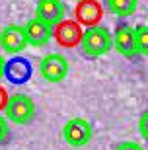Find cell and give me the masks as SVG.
<instances>
[{
	"label": "cell",
	"mask_w": 148,
	"mask_h": 150,
	"mask_svg": "<svg viewBox=\"0 0 148 150\" xmlns=\"http://www.w3.org/2000/svg\"><path fill=\"white\" fill-rule=\"evenodd\" d=\"M29 45L28 35H25V28L18 25V23H10L0 31V47L8 55H18L22 53Z\"/></svg>",
	"instance_id": "cell-6"
},
{
	"label": "cell",
	"mask_w": 148,
	"mask_h": 150,
	"mask_svg": "<svg viewBox=\"0 0 148 150\" xmlns=\"http://www.w3.org/2000/svg\"><path fill=\"white\" fill-rule=\"evenodd\" d=\"M93 137V129L92 123L84 117H72L64 123L62 127V139L68 146H74V148H82L92 140Z\"/></svg>",
	"instance_id": "cell-3"
},
{
	"label": "cell",
	"mask_w": 148,
	"mask_h": 150,
	"mask_svg": "<svg viewBox=\"0 0 148 150\" xmlns=\"http://www.w3.org/2000/svg\"><path fill=\"white\" fill-rule=\"evenodd\" d=\"M138 133H140L142 140L148 146V109L142 111V115H140V119H138Z\"/></svg>",
	"instance_id": "cell-15"
},
{
	"label": "cell",
	"mask_w": 148,
	"mask_h": 150,
	"mask_svg": "<svg viewBox=\"0 0 148 150\" xmlns=\"http://www.w3.org/2000/svg\"><path fill=\"white\" fill-rule=\"evenodd\" d=\"M113 47L117 49L121 57L129 61H137L138 57V47H137V37H135V28L127 22H119L113 29Z\"/></svg>",
	"instance_id": "cell-4"
},
{
	"label": "cell",
	"mask_w": 148,
	"mask_h": 150,
	"mask_svg": "<svg viewBox=\"0 0 148 150\" xmlns=\"http://www.w3.org/2000/svg\"><path fill=\"white\" fill-rule=\"evenodd\" d=\"M74 2H76V4H78V2H82V0H74Z\"/></svg>",
	"instance_id": "cell-19"
},
{
	"label": "cell",
	"mask_w": 148,
	"mask_h": 150,
	"mask_svg": "<svg viewBox=\"0 0 148 150\" xmlns=\"http://www.w3.org/2000/svg\"><path fill=\"white\" fill-rule=\"evenodd\" d=\"M78 47H80L84 57H88V59H99V57L107 55L113 49V33L105 25H101V23L90 25V28L84 29Z\"/></svg>",
	"instance_id": "cell-1"
},
{
	"label": "cell",
	"mask_w": 148,
	"mask_h": 150,
	"mask_svg": "<svg viewBox=\"0 0 148 150\" xmlns=\"http://www.w3.org/2000/svg\"><path fill=\"white\" fill-rule=\"evenodd\" d=\"M66 14V6L62 4V0H37L35 6V18L47 22L49 25H59Z\"/></svg>",
	"instance_id": "cell-9"
},
{
	"label": "cell",
	"mask_w": 148,
	"mask_h": 150,
	"mask_svg": "<svg viewBox=\"0 0 148 150\" xmlns=\"http://www.w3.org/2000/svg\"><path fill=\"white\" fill-rule=\"evenodd\" d=\"M12 140V129L8 125V119L0 115V146H6Z\"/></svg>",
	"instance_id": "cell-14"
},
{
	"label": "cell",
	"mask_w": 148,
	"mask_h": 150,
	"mask_svg": "<svg viewBox=\"0 0 148 150\" xmlns=\"http://www.w3.org/2000/svg\"><path fill=\"white\" fill-rule=\"evenodd\" d=\"M6 101H8V94H6V90L0 86V109L6 107Z\"/></svg>",
	"instance_id": "cell-17"
},
{
	"label": "cell",
	"mask_w": 148,
	"mask_h": 150,
	"mask_svg": "<svg viewBox=\"0 0 148 150\" xmlns=\"http://www.w3.org/2000/svg\"><path fill=\"white\" fill-rule=\"evenodd\" d=\"M4 70H6V59L0 55V78H4Z\"/></svg>",
	"instance_id": "cell-18"
},
{
	"label": "cell",
	"mask_w": 148,
	"mask_h": 150,
	"mask_svg": "<svg viewBox=\"0 0 148 150\" xmlns=\"http://www.w3.org/2000/svg\"><path fill=\"white\" fill-rule=\"evenodd\" d=\"M35 101L29 98L28 94H12L8 96V101H6L4 107V117L8 121L16 123V125H28L35 119Z\"/></svg>",
	"instance_id": "cell-2"
},
{
	"label": "cell",
	"mask_w": 148,
	"mask_h": 150,
	"mask_svg": "<svg viewBox=\"0 0 148 150\" xmlns=\"http://www.w3.org/2000/svg\"><path fill=\"white\" fill-rule=\"evenodd\" d=\"M68 70H70L68 59L60 53H49L39 62V74L43 76V80H47L51 84L62 82L68 76Z\"/></svg>",
	"instance_id": "cell-5"
},
{
	"label": "cell",
	"mask_w": 148,
	"mask_h": 150,
	"mask_svg": "<svg viewBox=\"0 0 148 150\" xmlns=\"http://www.w3.org/2000/svg\"><path fill=\"white\" fill-rule=\"evenodd\" d=\"M31 62L23 57H12L10 61H6V70L4 78L14 86H22L31 78Z\"/></svg>",
	"instance_id": "cell-10"
},
{
	"label": "cell",
	"mask_w": 148,
	"mask_h": 150,
	"mask_svg": "<svg viewBox=\"0 0 148 150\" xmlns=\"http://www.w3.org/2000/svg\"><path fill=\"white\" fill-rule=\"evenodd\" d=\"M135 37H137V47H138V55L148 57V25H137L135 28Z\"/></svg>",
	"instance_id": "cell-13"
},
{
	"label": "cell",
	"mask_w": 148,
	"mask_h": 150,
	"mask_svg": "<svg viewBox=\"0 0 148 150\" xmlns=\"http://www.w3.org/2000/svg\"><path fill=\"white\" fill-rule=\"evenodd\" d=\"M23 28H25V35H28V41L31 47H45L55 37V28L39 18H31Z\"/></svg>",
	"instance_id": "cell-7"
},
{
	"label": "cell",
	"mask_w": 148,
	"mask_h": 150,
	"mask_svg": "<svg viewBox=\"0 0 148 150\" xmlns=\"http://www.w3.org/2000/svg\"><path fill=\"white\" fill-rule=\"evenodd\" d=\"M84 29L80 28V23L76 20H62L59 25H55V39L60 47H66V49H72V47H78L80 45V39H82Z\"/></svg>",
	"instance_id": "cell-8"
},
{
	"label": "cell",
	"mask_w": 148,
	"mask_h": 150,
	"mask_svg": "<svg viewBox=\"0 0 148 150\" xmlns=\"http://www.w3.org/2000/svg\"><path fill=\"white\" fill-rule=\"evenodd\" d=\"M103 8L117 18H129L138 8V0H103Z\"/></svg>",
	"instance_id": "cell-12"
},
{
	"label": "cell",
	"mask_w": 148,
	"mask_h": 150,
	"mask_svg": "<svg viewBox=\"0 0 148 150\" xmlns=\"http://www.w3.org/2000/svg\"><path fill=\"white\" fill-rule=\"evenodd\" d=\"M115 150H144V146L135 142V140H125V142H119L115 146Z\"/></svg>",
	"instance_id": "cell-16"
},
{
	"label": "cell",
	"mask_w": 148,
	"mask_h": 150,
	"mask_svg": "<svg viewBox=\"0 0 148 150\" xmlns=\"http://www.w3.org/2000/svg\"><path fill=\"white\" fill-rule=\"evenodd\" d=\"M76 22L80 25H98L101 22V16H103V8L98 0H82L76 4Z\"/></svg>",
	"instance_id": "cell-11"
}]
</instances>
